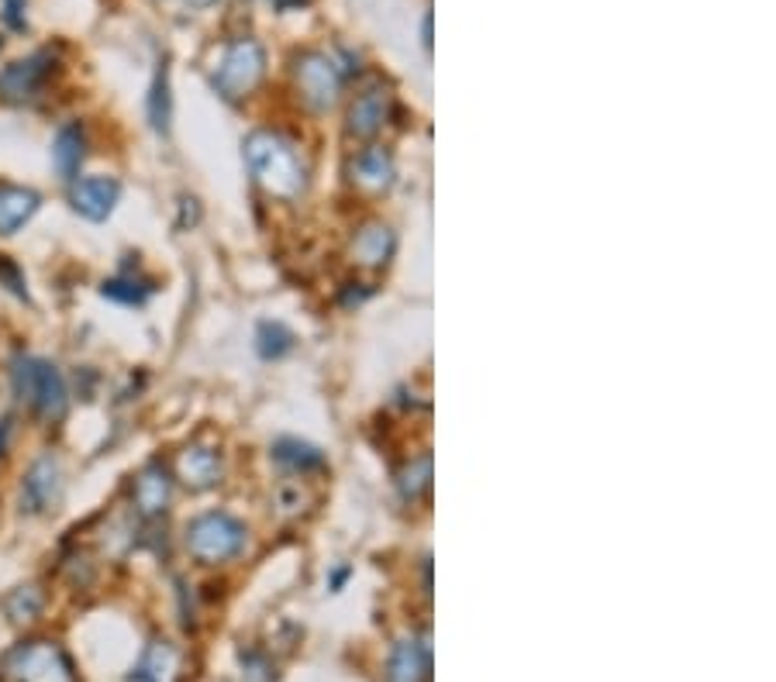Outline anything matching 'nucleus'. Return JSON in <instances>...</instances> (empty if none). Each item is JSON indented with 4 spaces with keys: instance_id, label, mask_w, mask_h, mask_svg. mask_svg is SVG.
I'll return each mask as SVG.
<instances>
[{
    "instance_id": "obj_28",
    "label": "nucleus",
    "mask_w": 776,
    "mask_h": 682,
    "mask_svg": "<svg viewBox=\"0 0 776 682\" xmlns=\"http://www.w3.org/2000/svg\"><path fill=\"white\" fill-rule=\"evenodd\" d=\"M194 8H207V4H215V0H190Z\"/></svg>"
},
{
    "instance_id": "obj_27",
    "label": "nucleus",
    "mask_w": 776,
    "mask_h": 682,
    "mask_svg": "<svg viewBox=\"0 0 776 682\" xmlns=\"http://www.w3.org/2000/svg\"><path fill=\"white\" fill-rule=\"evenodd\" d=\"M425 46L432 49V14L425 18Z\"/></svg>"
},
{
    "instance_id": "obj_15",
    "label": "nucleus",
    "mask_w": 776,
    "mask_h": 682,
    "mask_svg": "<svg viewBox=\"0 0 776 682\" xmlns=\"http://www.w3.org/2000/svg\"><path fill=\"white\" fill-rule=\"evenodd\" d=\"M218 476H222V462H218V455L210 452V448L194 445V448H187V452L180 455V480H184L187 486L207 490V486L218 483Z\"/></svg>"
},
{
    "instance_id": "obj_9",
    "label": "nucleus",
    "mask_w": 776,
    "mask_h": 682,
    "mask_svg": "<svg viewBox=\"0 0 776 682\" xmlns=\"http://www.w3.org/2000/svg\"><path fill=\"white\" fill-rule=\"evenodd\" d=\"M121 197V187L108 176H87L73 184V207L77 214H84L87 221H104L115 210Z\"/></svg>"
},
{
    "instance_id": "obj_16",
    "label": "nucleus",
    "mask_w": 776,
    "mask_h": 682,
    "mask_svg": "<svg viewBox=\"0 0 776 682\" xmlns=\"http://www.w3.org/2000/svg\"><path fill=\"white\" fill-rule=\"evenodd\" d=\"M52 166L62 179H77L84 166V131L77 125L59 128V135L52 138Z\"/></svg>"
},
{
    "instance_id": "obj_10",
    "label": "nucleus",
    "mask_w": 776,
    "mask_h": 682,
    "mask_svg": "<svg viewBox=\"0 0 776 682\" xmlns=\"http://www.w3.org/2000/svg\"><path fill=\"white\" fill-rule=\"evenodd\" d=\"M429 672H432L429 637H404L391 655V665H386V682H429Z\"/></svg>"
},
{
    "instance_id": "obj_25",
    "label": "nucleus",
    "mask_w": 776,
    "mask_h": 682,
    "mask_svg": "<svg viewBox=\"0 0 776 682\" xmlns=\"http://www.w3.org/2000/svg\"><path fill=\"white\" fill-rule=\"evenodd\" d=\"M8 435H11V421L0 424V452H4V445H8Z\"/></svg>"
},
{
    "instance_id": "obj_8",
    "label": "nucleus",
    "mask_w": 776,
    "mask_h": 682,
    "mask_svg": "<svg viewBox=\"0 0 776 682\" xmlns=\"http://www.w3.org/2000/svg\"><path fill=\"white\" fill-rule=\"evenodd\" d=\"M49 69H52V52H35L28 59H18L0 73V93L8 100H24L31 93H39Z\"/></svg>"
},
{
    "instance_id": "obj_23",
    "label": "nucleus",
    "mask_w": 776,
    "mask_h": 682,
    "mask_svg": "<svg viewBox=\"0 0 776 682\" xmlns=\"http://www.w3.org/2000/svg\"><path fill=\"white\" fill-rule=\"evenodd\" d=\"M291 342H294V335L287 332V328H279V325H263L259 328V352L269 358H276V355H284L287 348H291Z\"/></svg>"
},
{
    "instance_id": "obj_20",
    "label": "nucleus",
    "mask_w": 776,
    "mask_h": 682,
    "mask_svg": "<svg viewBox=\"0 0 776 682\" xmlns=\"http://www.w3.org/2000/svg\"><path fill=\"white\" fill-rule=\"evenodd\" d=\"M273 455L279 462H287V465H297V470H311V465H322V452H317L314 445H304V442H276Z\"/></svg>"
},
{
    "instance_id": "obj_5",
    "label": "nucleus",
    "mask_w": 776,
    "mask_h": 682,
    "mask_svg": "<svg viewBox=\"0 0 776 682\" xmlns=\"http://www.w3.org/2000/svg\"><path fill=\"white\" fill-rule=\"evenodd\" d=\"M245 545V527L228 514H204L187 527V548L204 565L228 562Z\"/></svg>"
},
{
    "instance_id": "obj_26",
    "label": "nucleus",
    "mask_w": 776,
    "mask_h": 682,
    "mask_svg": "<svg viewBox=\"0 0 776 682\" xmlns=\"http://www.w3.org/2000/svg\"><path fill=\"white\" fill-rule=\"evenodd\" d=\"M266 4H273V8H284V11H287V8H297L301 0H266Z\"/></svg>"
},
{
    "instance_id": "obj_1",
    "label": "nucleus",
    "mask_w": 776,
    "mask_h": 682,
    "mask_svg": "<svg viewBox=\"0 0 776 682\" xmlns=\"http://www.w3.org/2000/svg\"><path fill=\"white\" fill-rule=\"evenodd\" d=\"M245 162H249V172L256 176V184L266 194L279 200H294L304 194V184H307L304 162L284 135L253 131L245 138Z\"/></svg>"
},
{
    "instance_id": "obj_6",
    "label": "nucleus",
    "mask_w": 776,
    "mask_h": 682,
    "mask_svg": "<svg viewBox=\"0 0 776 682\" xmlns=\"http://www.w3.org/2000/svg\"><path fill=\"white\" fill-rule=\"evenodd\" d=\"M297 87L301 93L307 97V103L314 107H332L342 93V73L335 69V62L322 52H311V56H301L297 59Z\"/></svg>"
},
{
    "instance_id": "obj_19",
    "label": "nucleus",
    "mask_w": 776,
    "mask_h": 682,
    "mask_svg": "<svg viewBox=\"0 0 776 682\" xmlns=\"http://www.w3.org/2000/svg\"><path fill=\"white\" fill-rule=\"evenodd\" d=\"M149 118L156 131H169V69L163 66L153 83V97H149Z\"/></svg>"
},
{
    "instance_id": "obj_4",
    "label": "nucleus",
    "mask_w": 776,
    "mask_h": 682,
    "mask_svg": "<svg viewBox=\"0 0 776 682\" xmlns=\"http://www.w3.org/2000/svg\"><path fill=\"white\" fill-rule=\"evenodd\" d=\"M266 73V52L259 42L253 39H238L225 49L218 69H215V87L222 97L238 100V97H249L259 80Z\"/></svg>"
},
{
    "instance_id": "obj_22",
    "label": "nucleus",
    "mask_w": 776,
    "mask_h": 682,
    "mask_svg": "<svg viewBox=\"0 0 776 682\" xmlns=\"http://www.w3.org/2000/svg\"><path fill=\"white\" fill-rule=\"evenodd\" d=\"M39 610H42V596H39V590H31V586L18 590V593L8 600L11 621H31L35 614H39Z\"/></svg>"
},
{
    "instance_id": "obj_7",
    "label": "nucleus",
    "mask_w": 776,
    "mask_h": 682,
    "mask_svg": "<svg viewBox=\"0 0 776 682\" xmlns=\"http://www.w3.org/2000/svg\"><path fill=\"white\" fill-rule=\"evenodd\" d=\"M59 496H62V473H59V462L52 455L39 458L28 470L24 476V486H21V500H24V507L31 514H42L49 511L52 504H59Z\"/></svg>"
},
{
    "instance_id": "obj_13",
    "label": "nucleus",
    "mask_w": 776,
    "mask_h": 682,
    "mask_svg": "<svg viewBox=\"0 0 776 682\" xmlns=\"http://www.w3.org/2000/svg\"><path fill=\"white\" fill-rule=\"evenodd\" d=\"M39 194L24 187H0V235H14L39 210Z\"/></svg>"
},
{
    "instance_id": "obj_18",
    "label": "nucleus",
    "mask_w": 776,
    "mask_h": 682,
    "mask_svg": "<svg viewBox=\"0 0 776 682\" xmlns=\"http://www.w3.org/2000/svg\"><path fill=\"white\" fill-rule=\"evenodd\" d=\"M352 253H356V259L363 266H383L386 259H391L394 253V235L391 228H383V225H370L360 231L356 245H352Z\"/></svg>"
},
{
    "instance_id": "obj_11",
    "label": "nucleus",
    "mask_w": 776,
    "mask_h": 682,
    "mask_svg": "<svg viewBox=\"0 0 776 682\" xmlns=\"http://www.w3.org/2000/svg\"><path fill=\"white\" fill-rule=\"evenodd\" d=\"M386 115H391V97H386V90L373 87L348 107V131L356 138H373L383 128Z\"/></svg>"
},
{
    "instance_id": "obj_17",
    "label": "nucleus",
    "mask_w": 776,
    "mask_h": 682,
    "mask_svg": "<svg viewBox=\"0 0 776 682\" xmlns=\"http://www.w3.org/2000/svg\"><path fill=\"white\" fill-rule=\"evenodd\" d=\"M352 179L366 190H386L394 179V159L386 156L383 149H366L356 166H352Z\"/></svg>"
},
{
    "instance_id": "obj_14",
    "label": "nucleus",
    "mask_w": 776,
    "mask_h": 682,
    "mask_svg": "<svg viewBox=\"0 0 776 682\" xmlns=\"http://www.w3.org/2000/svg\"><path fill=\"white\" fill-rule=\"evenodd\" d=\"M135 675L143 682H176V675H180V652L169 641H153Z\"/></svg>"
},
{
    "instance_id": "obj_2",
    "label": "nucleus",
    "mask_w": 776,
    "mask_h": 682,
    "mask_svg": "<svg viewBox=\"0 0 776 682\" xmlns=\"http://www.w3.org/2000/svg\"><path fill=\"white\" fill-rule=\"evenodd\" d=\"M0 682H77L73 665L66 652L52 641L18 644L11 655L0 662Z\"/></svg>"
},
{
    "instance_id": "obj_21",
    "label": "nucleus",
    "mask_w": 776,
    "mask_h": 682,
    "mask_svg": "<svg viewBox=\"0 0 776 682\" xmlns=\"http://www.w3.org/2000/svg\"><path fill=\"white\" fill-rule=\"evenodd\" d=\"M429 483H432V462L421 458L418 465H411V470L401 476V493H404L407 500H418L421 493L429 490Z\"/></svg>"
},
{
    "instance_id": "obj_3",
    "label": "nucleus",
    "mask_w": 776,
    "mask_h": 682,
    "mask_svg": "<svg viewBox=\"0 0 776 682\" xmlns=\"http://www.w3.org/2000/svg\"><path fill=\"white\" fill-rule=\"evenodd\" d=\"M11 383H14V393L28 404L35 407L39 414L46 417H59L66 411V383H62V373L46 363V358H14V369H11Z\"/></svg>"
},
{
    "instance_id": "obj_12",
    "label": "nucleus",
    "mask_w": 776,
    "mask_h": 682,
    "mask_svg": "<svg viewBox=\"0 0 776 682\" xmlns=\"http://www.w3.org/2000/svg\"><path fill=\"white\" fill-rule=\"evenodd\" d=\"M169 496H173V483H169L163 465H149V470L138 473V480H135V507L143 511L146 517L163 514L166 504H169Z\"/></svg>"
},
{
    "instance_id": "obj_24",
    "label": "nucleus",
    "mask_w": 776,
    "mask_h": 682,
    "mask_svg": "<svg viewBox=\"0 0 776 682\" xmlns=\"http://www.w3.org/2000/svg\"><path fill=\"white\" fill-rule=\"evenodd\" d=\"M21 11H24V0H4V18H8V24L21 28V24H24Z\"/></svg>"
}]
</instances>
